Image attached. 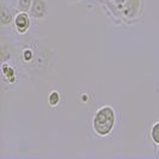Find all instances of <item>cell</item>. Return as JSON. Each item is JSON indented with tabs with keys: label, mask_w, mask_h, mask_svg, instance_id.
<instances>
[{
	"label": "cell",
	"mask_w": 159,
	"mask_h": 159,
	"mask_svg": "<svg viewBox=\"0 0 159 159\" xmlns=\"http://www.w3.org/2000/svg\"><path fill=\"white\" fill-rule=\"evenodd\" d=\"M116 125V114L111 105H102L92 117V129L101 138L110 135Z\"/></svg>",
	"instance_id": "1"
},
{
	"label": "cell",
	"mask_w": 159,
	"mask_h": 159,
	"mask_svg": "<svg viewBox=\"0 0 159 159\" xmlns=\"http://www.w3.org/2000/svg\"><path fill=\"white\" fill-rule=\"evenodd\" d=\"M141 8H143V0H126L123 7L120 12L125 18L133 19L135 17L140 16Z\"/></svg>",
	"instance_id": "2"
},
{
	"label": "cell",
	"mask_w": 159,
	"mask_h": 159,
	"mask_svg": "<svg viewBox=\"0 0 159 159\" xmlns=\"http://www.w3.org/2000/svg\"><path fill=\"white\" fill-rule=\"evenodd\" d=\"M13 24H15V28H16L17 32L25 34V32L30 29V25H31V20H30L29 13L25 12V11L18 12L16 16H15Z\"/></svg>",
	"instance_id": "3"
},
{
	"label": "cell",
	"mask_w": 159,
	"mask_h": 159,
	"mask_svg": "<svg viewBox=\"0 0 159 159\" xmlns=\"http://www.w3.org/2000/svg\"><path fill=\"white\" fill-rule=\"evenodd\" d=\"M48 6L46 0H34L32 6L30 8V15L34 18H44L47 15Z\"/></svg>",
	"instance_id": "4"
},
{
	"label": "cell",
	"mask_w": 159,
	"mask_h": 159,
	"mask_svg": "<svg viewBox=\"0 0 159 159\" xmlns=\"http://www.w3.org/2000/svg\"><path fill=\"white\" fill-rule=\"evenodd\" d=\"M15 18L12 16V12L10 11V8H7L6 6H1V10H0V23L2 25H8V24L12 23Z\"/></svg>",
	"instance_id": "5"
},
{
	"label": "cell",
	"mask_w": 159,
	"mask_h": 159,
	"mask_svg": "<svg viewBox=\"0 0 159 159\" xmlns=\"http://www.w3.org/2000/svg\"><path fill=\"white\" fill-rule=\"evenodd\" d=\"M1 72H2L4 78H6L10 83H13V81L16 80L15 70H13L12 66H10L8 64H2V66H1Z\"/></svg>",
	"instance_id": "6"
},
{
	"label": "cell",
	"mask_w": 159,
	"mask_h": 159,
	"mask_svg": "<svg viewBox=\"0 0 159 159\" xmlns=\"http://www.w3.org/2000/svg\"><path fill=\"white\" fill-rule=\"evenodd\" d=\"M48 103L50 107H57L60 103V93L57 91H52L48 95Z\"/></svg>",
	"instance_id": "7"
},
{
	"label": "cell",
	"mask_w": 159,
	"mask_h": 159,
	"mask_svg": "<svg viewBox=\"0 0 159 159\" xmlns=\"http://www.w3.org/2000/svg\"><path fill=\"white\" fill-rule=\"evenodd\" d=\"M151 139L154 145H159V121L153 123L151 128Z\"/></svg>",
	"instance_id": "8"
},
{
	"label": "cell",
	"mask_w": 159,
	"mask_h": 159,
	"mask_svg": "<svg viewBox=\"0 0 159 159\" xmlns=\"http://www.w3.org/2000/svg\"><path fill=\"white\" fill-rule=\"evenodd\" d=\"M32 6V0H18V8L28 12Z\"/></svg>",
	"instance_id": "9"
},
{
	"label": "cell",
	"mask_w": 159,
	"mask_h": 159,
	"mask_svg": "<svg viewBox=\"0 0 159 159\" xmlns=\"http://www.w3.org/2000/svg\"><path fill=\"white\" fill-rule=\"evenodd\" d=\"M23 60L25 62H29V61H31L32 59H34V52H32L31 49H29V48H26V49H24L23 50Z\"/></svg>",
	"instance_id": "10"
},
{
	"label": "cell",
	"mask_w": 159,
	"mask_h": 159,
	"mask_svg": "<svg viewBox=\"0 0 159 159\" xmlns=\"http://www.w3.org/2000/svg\"><path fill=\"white\" fill-rule=\"evenodd\" d=\"M112 1H114L117 11H121L122 7H123V5H125V2H126V0H112Z\"/></svg>",
	"instance_id": "11"
},
{
	"label": "cell",
	"mask_w": 159,
	"mask_h": 159,
	"mask_svg": "<svg viewBox=\"0 0 159 159\" xmlns=\"http://www.w3.org/2000/svg\"><path fill=\"white\" fill-rule=\"evenodd\" d=\"M71 1H78V0H71Z\"/></svg>",
	"instance_id": "12"
},
{
	"label": "cell",
	"mask_w": 159,
	"mask_h": 159,
	"mask_svg": "<svg viewBox=\"0 0 159 159\" xmlns=\"http://www.w3.org/2000/svg\"><path fill=\"white\" fill-rule=\"evenodd\" d=\"M158 150H159V145H158Z\"/></svg>",
	"instance_id": "13"
}]
</instances>
